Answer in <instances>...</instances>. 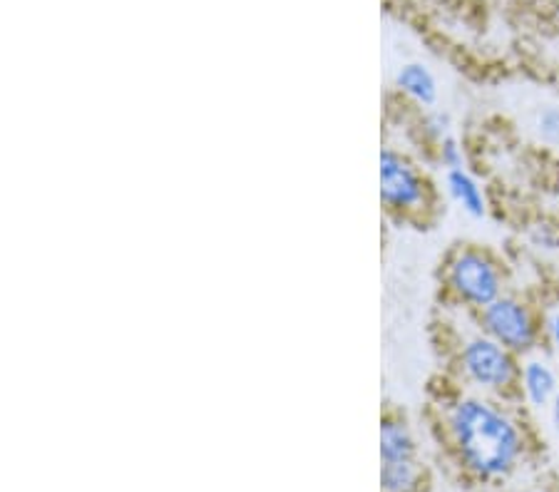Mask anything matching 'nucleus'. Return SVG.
I'll return each mask as SVG.
<instances>
[{"mask_svg": "<svg viewBox=\"0 0 559 492\" xmlns=\"http://www.w3.org/2000/svg\"><path fill=\"white\" fill-rule=\"evenodd\" d=\"M436 149H438V163L445 167V172H450V169L465 167V149H463V145H460V140L455 137V134H448V137L440 140Z\"/></svg>", "mask_w": 559, "mask_h": 492, "instance_id": "13", "label": "nucleus"}, {"mask_svg": "<svg viewBox=\"0 0 559 492\" xmlns=\"http://www.w3.org/2000/svg\"><path fill=\"white\" fill-rule=\"evenodd\" d=\"M518 393L530 408H549V403H552L559 393V375L555 371V365L549 363L547 358L537 356H527L525 361H520Z\"/></svg>", "mask_w": 559, "mask_h": 492, "instance_id": "6", "label": "nucleus"}, {"mask_svg": "<svg viewBox=\"0 0 559 492\" xmlns=\"http://www.w3.org/2000/svg\"><path fill=\"white\" fill-rule=\"evenodd\" d=\"M530 244L539 249V252H549V254H559V224L543 219L530 227Z\"/></svg>", "mask_w": 559, "mask_h": 492, "instance_id": "12", "label": "nucleus"}, {"mask_svg": "<svg viewBox=\"0 0 559 492\" xmlns=\"http://www.w3.org/2000/svg\"><path fill=\"white\" fill-rule=\"evenodd\" d=\"M381 200L399 212H416L428 202V184L418 167L391 147L381 149Z\"/></svg>", "mask_w": 559, "mask_h": 492, "instance_id": "5", "label": "nucleus"}, {"mask_svg": "<svg viewBox=\"0 0 559 492\" xmlns=\"http://www.w3.org/2000/svg\"><path fill=\"white\" fill-rule=\"evenodd\" d=\"M445 425L460 463L480 480H502L525 453V433L492 396L467 393L448 406Z\"/></svg>", "mask_w": 559, "mask_h": 492, "instance_id": "1", "label": "nucleus"}, {"mask_svg": "<svg viewBox=\"0 0 559 492\" xmlns=\"http://www.w3.org/2000/svg\"><path fill=\"white\" fill-rule=\"evenodd\" d=\"M445 190L450 194V200H453L471 219L488 217V194H485L483 184L477 182V177L473 172H467V167L445 172Z\"/></svg>", "mask_w": 559, "mask_h": 492, "instance_id": "7", "label": "nucleus"}, {"mask_svg": "<svg viewBox=\"0 0 559 492\" xmlns=\"http://www.w3.org/2000/svg\"><path fill=\"white\" fill-rule=\"evenodd\" d=\"M549 420H552V425H555V431L559 433V393L555 396V400L549 403Z\"/></svg>", "mask_w": 559, "mask_h": 492, "instance_id": "16", "label": "nucleus"}, {"mask_svg": "<svg viewBox=\"0 0 559 492\" xmlns=\"http://www.w3.org/2000/svg\"><path fill=\"white\" fill-rule=\"evenodd\" d=\"M457 371L467 386L485 396H504L518 391V373L522 358L477 328L457 348Z\"/></svg>", "mask_w": 559, "mask_h": 492, "instance_id": "3", "label": "nucleus"}, {"mask_svg": "<svg viewBox=\"0 0 559 492\" xmlns=\"http://www.w3.org/2000/svg\"><path fill=\"white\" fill-rule=\"evenodd\" d=\"M416 455V441L405 423L401 420H383L381 425V458L383 463H395V460H413Z\"/></svg>", "mask_w": 559, "mask_h": 492, "instance_id": "9", "label": "nucleus"}, {"mask_svg": "<svg viewBox=\"0 0 559 492\" xmlns=\"http://www.w3.org/2000/svg\"><path fill=\"white\" fill-rule=\"evenodd\" d=\"M381 482L385 492H411L418 482V470L413 460H395L383 463Z\"/></svg>", "mask_w": 559, "mask_h": 492, "instance_id": "10", "label": "nucleus"}, {"mask_svg": "<svg viewBox=\"0 0 559 492\" xmlns=\"http://www.w3.org/2000/svg\"><path fill=\"white\" fill-rule=\"evenodd\" d=\"M557 3H559V0H557Z\"/></svg>", "mask_w": 559, "mask_h": 492, "instance_id": "19", "label": "nucleus"}, {"mask_svg": "<svg viewBox=\"0 0 559 492\" xmlns=\"http://www.w3.org/2000/svg\"><path fill=\"white\" fill-rule=\"evenodd\" d=\"M395 85L420 107H432L438 103V80L423 62H405L395 73Z\"/></svg>", "mask_w": 559, "mask_h": 492, "instance_id": "8", "label": "nucleus"}, {"mask_svg": "<svg viewBox=\"0 0 559 492\" xmlns=\"http://www.w3.org/2000/svg\"><path fill=\"white\" fill-rule=\"evenodd\" d=\"M477 328L502 344L508 351L527 358L543 341L545 319H539L532 303L520 299L518 293L504 291L490 307L477 311Z\"/></svg>", "mask_w": 559, "mask_h": 492, "instance_id": "4", "label": "nucleus"}, {"mask_svg": "<svg viewBox=\"0 0 559 492\" xmlns=\"http://www.w3.org/2000/svg\"><path fill=\"white\" fill-rule=\"evenodd\" d=\"M445 286L460 307L477 313L508 291V276L488 249L460 247L448 259Z\"/></svg>", "mask_w": 559, "mask_h": 492, "instance_id": "2", "label": "nucleus"}, {"mask_svg": "<svg viewBox=\"0 0 559 492\" xmlns=\"http://www.w3.org/2000/svg\"><path fill=\"white\" fill-rule=\"evenodd\" d=\"M535 134L543 145L559 149V105L539 107L535 115Z\"/></svg>", "mask_w": 559, "mask_h": 492, "instance_id": "11", "label": "nucleus"}, {"mask_svg": "<svg viewBox=\"0 0 559 492\" xmlns=\"http://www.w3.org/2000/svg\"><path fill=\"white\" fill-rule=\"evenodd\" d=\"M555 268H557V276H559V254L555 256Z\"/></svg>", "mask_w": 559, "mask_h": 492, "instance_id": "18", "label": "nucleus"}, {"mask_svg": "<svg viewBox=\"0 0 559 492\" xmlns=\"http://www.w3.org/2000/svg\"><path fill=\"white\" fill-rule=\"evenodd\" d=\"M545 338L547 344L552 346L555 356L559 358V309H552L545 316Z\"/></svg>", "mask_w": 559, "mask_h": 492, "instance_id": "15", "label": "nucleus"}, {"mask_svg": "<svg viewBox=\"0 0 559 492\" xmlns=\"http://www.w3.org/2000/svg\"><path fill=\"white\" fill-rule=\"evenodd\" d=\"M520 492H549V490H539V488H530V490H520Z\"/></svg>", "mask_w": 559, "mask_h": 492, "instance_id": "17", "label": "nucleus"}, {"mask_svg": "<svg viewBox=\"0 0 559 492\" xmlns=\"http://www.w3.org/2000/svg\"><path fill=\"white\" fill-rule=\"evenodd\" d=\"M426 134L428 137L436 142L443 140V137H448V134H453V120H450V115L448 112H440V110H436V112H430L428 118H426Z\"/></svg>", "mask_w": 559, "mask_h": 492, "instance_id": "14", "label": "nucleus"}]
</instances>
